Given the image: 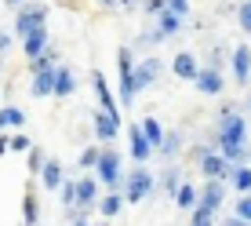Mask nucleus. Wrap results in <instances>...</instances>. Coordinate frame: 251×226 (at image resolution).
Masks as SVG:
<instances>
[{
  "label": "nucleus",
  "mask_w": 251,
  "mask_h": 226,
  "mask_svg": "<svg viewBox=\"0 0 251 226\" xmlns=\"http://www.w3.org/2000/svg\"><path fill=\"white\" fill-rule=\"evenodd\" d=\"M153 190H157V179H153V171L146 168V164H135V168L124 171V182H120L124 204H142V201H150Z\"/></svg>",
  "instance_id": "1"
},
{
  "label": "nucleus",
  "mask_w": 251,
  "mask_h": 226,
  "mask_svg": "<svg viewBox=\"0 0 251 226\" xmlns=\"http://www.w3.org/2000/svg\"><path fill=\"white\" fill-rule=\"evenodd\" d=\"M95 179H99V186L106 190H117L120 194V182H124V168H120V153L117 150H102L99 153V164H95Z\"/></svg>",
  "instance_id": "2"
},
{
  "label": "nucleus",
  "mask_w": 251,
  "mask_h": 226,
  "mask_svg": "<svg viewBox=\"0 0 251 226\" xmlns=\"http://www.w3.org/2000/svg\"><path fill=\"white\" fill-rule=\"evenodd\" d=\"M160 69H164V62H160L157 55H150V58H142V62H135V69H131V95L146 91L150 84H157Z\"/></svg>",
  "instance_id": "3"
},
{
  "label": "nucleus",
  "mask_w": 251,
  "mask_h": 226,
  "mask_svg": "<svg viewBox=\"0 0 251 226\" xmlns=\"http://www.w3.org/2000/svg\"><path fill=\"white\" fill-rule=\"evenodd\" d=\"M91 88H95V95H99V113H106V117H113L120 124V106H117L113 91H109V84H106V73L91 69Z\"/></svg>",
  "instance_id": "4"
},
{
  "label": "nucleus",
  "mask_w": 251,
  "mask_h": 226,
  "mask_svg": "<svg viewBox=\"0 0 251 226\" xmlns=\"http://www.w3.org/2000/svg\"><path fill=\"white\" fill-rule=\"evenodd\" d=\"M131 69H135V58H131V48H117V73H120V102L131 106Z\"/></svg>",
  "instance_id": "5"
},
{
  "label": "nucleus",
  "mask_w": 251,
  "mask_h": 226,
  "mask_svg": "<svg viewBox=\"0 0 251 226\" xmlns=\"http://www.w3.org/2000/svg\"><path fill=\"white\" fill-rule=\"evenodd\" d=\"M226 182H219V179H207L201 190H197V204L207 208V212H219L222 204H226Z\"/></svg>",
  "instance_id": "6"
},
{
  "label": "nucleus",
  "mask_w": 251,
  "mask_h": 226,
  "mask_svg": "<svg viewBox=\"0 0 251 226\" xmlns=\"http://www.w3.org/2000/svg\"><path fill=\"white\" fill-rule=\"evenodd\" d=\"M44 19H48V7H44V4L22 7V11L15 15V33H19V37H25V33H33L37 26H44Z\"/></svg>",
  "instance_id": "7"
},
{
  "label": "nucleus",
  "mask_w": 251,
  "mask_h": 226,
  "mask_svg": "<svg viewBox=\"0 0 251 226\" xmlns=\"http://www.w3.org/2000/svg\"><path fill=\"white\" fill-rule=\"evenodd\" d=\"M37 175H40V186L55 194V190L62 186V179H66L62 161H58V157H44V164H40V171H37Z\"/></svg>",
  "instance_id": "8"
},
{
  "label": "nucleus",
  "mask_w": 251,
  "mask_h": 226,
  "mask_svg": "<svg viewBox=\"0 0 251 226\" xmlns=\"http://www.w3.org/2000/svg\"><path fill=\"white\" fill-rule=\"evenodd\" d=\"M193 84H197V91H201V95H222V88H226V77H222L219 69H197Z\"/></svg>",
  "instance_id": "9"
},
{
  "label": "nucleus",
  "mask_w": 251,
  "mask_h": 226,
  "mask_svg": "<svg viewBox=\"0 0 251 226\" xmlns=\"http://www.w3.org/2000/svg\"><path fill=\"white\" fill-rule=\"evenodd\" d=\"M124 208H127V204H124V194H117V190H109V194H102L99 201H95V212H99L102 219H109V223H113Z\"/></svg>",
  "instance_id": "10"
},
{
  "label": "nucleus",
  "mask_w": 251,
  "mask_h": 226,
  "mask_svg": "<svg viewBox=\"0 0 251 226\" xmlns=\"http://www.w3.org/2000/svg\"><path fill=\"white\" fill-rule=\"evenodd\" d=\"M127 146H131V161H135V164H150L153 150H150V142L142 139L138 124H127Z\"/></svg>",
  "instance_id": "11"
},
{
  "label": "nucleus",
  "mask_w": 251,
  "mask_h": 226,
  "mask_svg": "<svg viewBox=\"0 0 251 226\" xmlns=\"http://www.w3.org/2000/svg\"><path fill=\"white\" fill-rule=\"evenodd\" d=\"M22 51H25V58H37V55H44L48 51V26H37L33 33H25L22 37Z\"/></svg>",
  "instance_id": "12"
},
{
  "label": "nucleus",
  "mask_w": 251,
  "mask_h": 226,
  "mask_svg": "<svg viewBox=\"0 0 251 226\" xmlns=\"http://www.w3.org/2000/svg\"><path fill=\"white\" fill-rule=\"evenodd\" d=\"M229 168H233V164H226V161L219 157V153H204V157H201V175H204V179H219V182H226Z\"/></svg>",
  "instance_id": "13"
},
{
  "label": "nucleus",
  "mask_w": 251,
  "mask_h": 226,
  "mask_svg": "<svg viewBox=\"0 0 251 226\" xmlns=\"http://www.w3.org/2000/svg\"><path fill=\"white\" fill-rule=\"evenodd\" d=\"M22 226H40V201H37V190H33V179L22 194Z\"/></svg>",
  "instance_id": "14"
},
{
  "label": "nucleus",
  "mask_w": 251,
  "mask_h": 226,
  "mask_svg": "<svg viewBox=\"0 0 251 226\" xmlns=\"http://www.w3.org/2000/svg\"><path fill=\"white\" fill-rule=\"evenodd\" d=\"M91 128H95V139H102V142L120 139V124L113 117H106V113H91Z\"/></svg>",
  "instance_id": "15"
},
{
  "label": "nucleus",
  "mask_w": 251,
  "mask_h": 226,
  "mask_svg": "<svg viewBox=\"0 0 251 226\" xmlns=\"http://www.w3.org/2000/svg\"><path fill=\"white\" fill-rule=\"evenodd\" d=\"M76 91V77L69 66H55V88H51V95H58V99H69V95Z\"/></svg>",
  "instance_id": "16"
},
{
  "label": "nucleus",
  "mask_w": 251,
  "mask_h": 226,
  "mask_svg": "<svg viewBox=\"0 0 251 226\" xmlns=\"http://www.w3.org/2000/svg\"><path fill=\"white\" fill-rule=\"evenodd\" d=\"M51 88H55V69H33V81H29L33 99H48Z\"/></svg>",
  "instance_id": "17"
},
{
  "label": "nucleus",
  "mask_w": 251,
  "mask_h": 226,
  "mask_svg": "<svg viewBox=\"0 0 251 226\" xmlns=\"http://www.w3.org/2000/svg\"><path fill=\"white\" fill-rule=\"evenodd\" d=\"M226 182H229L233 190H237L240 197L251 194V168H248V164H233V168H229V175H226Z\"/></svg>",
  "instance_id": "18"
},
{
  "label": "nucleus",
  "mask_w": 251,
  "mask_h": 226,
  "mask_svg": "<svg viewBox=\"0 0 251 226\" xmlns=\"http://www.w3.org/2000/svg\"><path fill=\"white\" fill-rule=\"evenodd\" d=\"M153 153H160L164 161H175V153H182V132H175V128H171V132H164L160 146H157Z\"/></svg>",
  "instance_id": "19"
},
{
  "label": "nucleus",
  "mask_w": 251,
  "mask_h": 226,
  "mask_svg": "<svg viewBox=\"0 0 251 226\" xmlns=\"http://www.w3.org/2000/svg\"><path fill=\"white\" fill-rule=\"evenodd\" d=\"M171 69H175V77H178V81H193L201 66H197V58L189 55V51H178V55H175V62H171Z\"/></svg>",
  "instance_id": "20"
},
{
  "label": "nucleus",
  "mask_w": 251,
  "mask_h": 226,
  "mask_svg": "<svg viewBox=\"0 0 251 226\" xmlns=\"http://www.w3.org/2000/svg\"><path fill=\"white\" fill-rule=\"evenodd\" d=\"M229 66H233V77H237V81H248V69H251V48H248V44H237V51H233V58H229Z\"/></svg>",
  "instance_id": "21"
},
{
  "label": "nucleus",
  "mask_w": 251,
  "mask_h": 226,
  "mask_svg": "<svg viewBox=\"0 0 251 226\" xmlns=\"http://www.w3.org/2000/svg\"><path fill=\"white\" fill-rule=\"evenodd\" d=\"M138 132H142V139L150 142V150H157L160 139H164V128H160L157 117H142V120H138Z\"/></svg>",
  "instance_id": "22"
},
{
  "label": "nucleus",
  "mask_w": 251,
  "mask_h": 226,
  "mask_svg": "<svg viewBox=\"0 0 251 226\" xmlns=\"http://www.w3.org/2000/svg\"><path fill=\"white\" fill-rule=\"evenodd\" d=\"M182 26H186V19H182V15H175V11H168V7L157 15V29L164 33V37H175Z\"/></svg>",
  "instance_id": "23"
},
{
  "label": "nucleus",
  "mask_w": 251,
  "mask_h": 226,
  "mask_svg": "<svg viewBox=\"0 0 251 226\" xmlns=\"http://www.w3.org/2000/svg\"><path fill=\"white\" fill-rule=\"evenodd\" d=\"M171 201L182 208V212H193V208H197V186H193V182H178V190H175Z\"/></svg>",
  "instance_id": "24"
},
{
  "label": "nucleus",
  "mask_w": 251,
  "mask_h": 226,
  "mask_svg": "<svg viewBox=\"0 0 251 226\" xmlns=\"http://www.w3.org/2000/svg\"><path fill=\"white\" fill-rule=\"evenodd\" d=\"M25 124V113L19 106H0V132L4 128H22Z\"/></svg>",
  "instance_id": "25"
},
{
  "label": "nucleus",
  "mask_w": 251,
  "mask_h": 226,
  "mask_svg": "<svg viewBox=\"0 0 251 226\" xmlns=\"http://www.w3.org/2000/svg\"><path fill=\"white\" fill-rule=\"evenodd\" d=\"M55 194H58V201H62V208L73 215V204H76V182H73V179H62V186H58Z\"/></svg>",
  "instance_id": "26"
},
{
  "label": "nucleus",
  "mask_w": 251,
  "mask_h": 226,
  "mask_svg": "<svg viewBox=\"0 0 251 226\" xmlns=\"http://www.w3.org/2000/svg\"><path fill=\"white\" fill-rule=\"evenodd\" d=\"M160 190L168 197H175V190H178V168L175 164H168V168H164V175H160Z\"/></svg>",
  "instance_id": "27"
},
{
  "label": "nucleus",
  "mask_w": 251,
  "mask_h": 226,
  "mask_svg": "<svg viewBox=\"0 0 251 226\" xmlns=\"http://www.w3.org/2000/svg\"><path fill=\"white\" fill-rule=\"evenodd\" d=\"M215 223H219V212H207L201 204H197L193 215H189V226H215Z\"/></svg>",
  "instance_id": "28"
},
{
  "label": "nucleus",
  "mask_w": 251,
  "mask_h": 226,
  "mask_svg": "<svg viewBox=\"0 0 251 226\" xmlns=\"http://www.w3.org/2000/svg\"><path fill=\"white\" fill-rule=\"evenodd\" d=\"M99 153H102V146H88V150L80 153V161H76V168H80V171H95V164H99Z\"/></svg>",
  "instance_id": "29"
},
{
  "label": "nucleus",
  "mask_w": 251,
  "mask_h": 226,
  "mask_svg": "<svg viewBox=\"0 0 251 226\" xmlns=\"http://www.w3.org/2000/svg\"><path fill=\"white\" fill-rule=\"evenodd\" d=\"M233 219L251 223V194H244V197H237V201H233Z\"/></svg>",
  "instance_id": "30"
},
{
  "label": "nucleus",
  "mask_w": 251,
  "mask_h": 226,
  "mask_svg": "<svg viewBox=\"0 0 251 226\" xmlns=\"http://www.w3.org/2000/svg\"><path fill=\"white\" fill-rule=\"evenodd\" d=\"M25 153H29V161H25V168H29V179H33V175H37V171H40V164H44V150H40V146H29V150H25Z\"/></svg>",
  "instance_id": "31"
},
{
  "label": "nucleus",
  "mask_w": 251,
  "mask_h": 226,
  "mask_svg": "<svg viewBox=\"0 0 251 226\" xmlns=\"http://www.w3.org/2000/svg\"><path fill=\"white\" fill-rule=\"evenodd\" d=\"M237 22H240V29L251 37V0H244V4L237 7Z\"/></svg>",
  "instance_id": "32"
},
{
  "label": "nucleus",
  "mask_w": 251,
  "mask_h": 226,
  "mask_svg": "<svg viewBox=\"0 0 251 226\" xmlns=\"http://www.w3.org/2000/svg\"><path fill=\"white\" fill-rule=\"evenodd\" d=\"M29 146H33L29 135H11V139H7V150H15V153H25Z\"/></svg>",
  "instance_id": "33"
},
{
  "label": "nucleus",
  "mask_w": 251,
  "mask_h": 226,
  "mask_svg": "<svg viewBox=\"0 0 251 226\" xmlns=\"http://www.w3.org/2000/svg\"><path fill=\"white\" fill-rule=\"evenodd\" d=\"M164 7H168V11H175V15H189V0H164Z\"/></svg>",
  "instance_id": "34"
},
{
  "label": "nucleus",
  "mask_w": 251,
  "mask_h": 226,
  "mask_svg": "<svg viewBox=\"0 0 251 226\" xmlns=\"http://www.w3.org/2000/svg\"><path fill=\"white\" fill-rule=\"evenodd\" d=\"M164 11V0H146V15H160Z\"/></svg>",
  "instance_id": "35"
},
{
  "label": "nucleus",
  "mask_w": 251,
  "mask_h": 226,
  "mask_svg": "<svg viewBox=\"0 0 251 226\" xmlns=\"http://www.w3.org/2000/svg\"><path fill=\"white\" fill-rule=\"evenodd\" d=\"M215 226H251V223H240V219H226V223H215Z\"/></svg>",
  "instance_id": "36"
},
{
  "label": "nucleus",
  "mask_w": 251,
  "mask_h": 226,
  "mask_svg": "<svg viewBox=\"0 0 251 226\" xmlns=\"http://www.w3.org/2000/svg\"><path fill=\"white\" fill-rule=\"evenodd\" d=\"M69 226H91V219H69Z\"/></svg>",
  "instance_id": "37"
},
{
  "label": "nucleus",
  "mask_w": 251,
  "mask_h": 226,
  "mask_svg": "<svg viewBox=\"0 0 251 226\" xmlns=\"http://www.w3.org/2000/svg\"><path fill=\"white\" fill-rule=\"evenodd\" d=\"M7 153V135H0V157Z\"/></svg>",
  "instance_id": "38"
},
{
  "label": "nucleus",
  "mask_w": 251,
  "mask_h": 226,
  "mask_svg": "<svg viewBox=\"0 0 251 226\" xmlns=\"http://www.w3.org/2000/svg\"><path fill=\"white\" fill-rule=\"evenodd\" d=\"M95 226H109V219H102V223H95Z\"/></svg>",
  "instance_id": "39"
},
{
  "label": "nucleus",
  "mask_w": 251,
  "mask_h": 226,
  "mask_svg": "<svg viewBox=\"0 0 251 226\" xmlns=\"http://www.w3.org/2000/svg\"><path fill=\"white\" fill-rule=\"evenodd\" d=\"M120 4H124V7H127V4H135V0H120Z\"/></svg>",
  "instance_id": "40"
},
{
  "label": "nucleus",
  "mask_w": 251,
  "mask_h": 226,
  "mask_svg": "<svg viewBox=\"0 0 251 226\" xmlns=\"http://www.w3.org/2000/svg\"><path fill=\"white\" fill-rule=\"evenodd\" d=\"M99 4H113V0H99Z\"/></svg>",
  "instance_id": "41"
},
{
  "label": "nucleus",
  "mask_w": 251,
  "mask_h": 226,
  "mask_svg": "<svg viewBox=\"0 0 251 226\" xmlns=\"http://www.w3.org/2000/svg\"><path fill=\"white\" fill-rule=\"evenodd\" d=\"M7 4H19V0H7Z\"/></svg>",
  "instance_id": "42"
},
{
  "label": "nucleus",
  "mask_w": 251,
  "mask_h": 226,
  "mask_svg": "<svg viewBox=\"0 0 251 226\" xmlns=\"http://www.w3.org/2000/svg\"><path fill=\"white\" fill-rule=\"evenodd\" d=\"M248 81H251V69H248Z\"/></svg>",
  "instance_id": "43"
},
{
  "label": "nucleus",
  "mask_w": 251,
  "mask_h": 226,
  "mask_svg": "<svg viewBox=\"0 0 251 226\" xmlns=\"http://www.w3.org/2000/svg\"><path fill=\"white\" fill-rule=\"evenodd\" d=\"M248 168H251V157H248Z\"/></svg>",
  "instance_id": "44"
},
{
  "label": "nucleus",
  "mask_w": 251,
  "mask_h": 226,
  "mask_svg": "<svg viewBox=\"0 0 251 226\" xmlns=\"http://www.w3.org/2000/svg\"><path fill=\"white\" fill-rule=\"evenodd\" d=\"M248 110H251V102H248Z\"/></svg>",
  "instance_id": "45"
}]
</instances>
